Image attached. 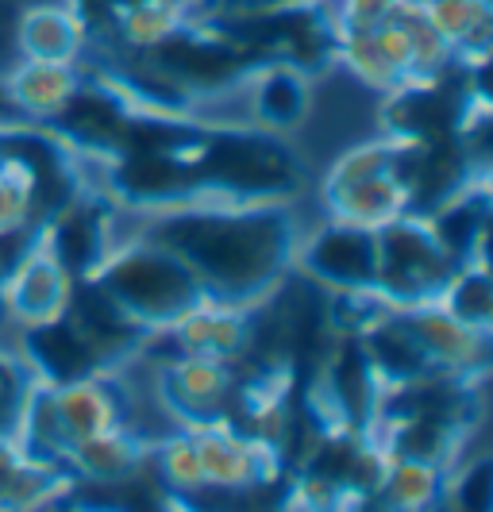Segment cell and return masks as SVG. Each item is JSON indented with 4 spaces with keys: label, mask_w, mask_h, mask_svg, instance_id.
I'll return each mask as SVG.
<instances>
[{
    "label": "cell",
    "mask_w": 493,
    "mask_h": 512,
    "mask_svg": "<svg viewBox=\"0 0 493 512\" xmlns=\"http://www.w3.org/2000/svg\"><path fill=\"white\" fill-rule=\"evenodd\" d=\"M143 235L182 258L208 301L243 312L286 282L301 247L293 205H189L151 216Z\"/></svg>",
    "instance_id": "cell-1"
},
{
    "label": "cell",
    "mask_w": 493,
    "mask_h": 512,
    "mask_svg": "<svg viewBox=\"0 0 493 512\" xmlns=\"http://www.w3.org/2000/svg\"><path fill=\"white\" fill-rule=\"evenodd\" d=\"M193 162L205 205H293L305 189V162L286 135L243 124H208Z\"/></svg>",
    "instance_id": "cell-2"
},
{
    "label": "cell",
    "mask_w": 493,
    "mask_h": 512,
    "mask_svg": "<svg viewBox=\"0 0 493 512\" xmlns=\"http://www.w3.org/2000/svg\"><path fill=\"white\" fill-rule=\"evenodd\" d=\"M147 335L170 332L185 312L208 301L201 282L178 255H170L151 235L116 243L104 262L85 278Z\"/></svg>",
    "instance_id": "cell-3"
},
{
    "label": "cell",
    "mask_w": 493,
    "mask_h": 512,
    "mask_svg": "<svg viewBox=\"0 0 493 512\" xmlns=\"http://www.w3.org/2000/svg\"><path fill=\"white\" fill-rule=\"evenodd\" d=\"M459 266L443 255L424 216H397L378 228V282L374 293L390 308H416L440 301L443 285Z\"/></svg>",
    "instance_id": "cell-4"
},
{
    "label": "cell",
    "mask_w": 493,
    "mask_h": 512,
    "mask_svg": "<svg viewBox=\"0 0 493 512\" xmlns=\"http://www.w3.org/2000/svg\"><path fill=\"white\" fill-rule=\"evenodd\" d=\"M324 205L332 220L359 228H386L409 212L405 189L393 178V139H374L343 151L324 178Z\"/></svg>",
    "instance_id": "cell-5"
},
{
    "label": "cell",
    "mask_w": 493,
    "mask_h": 512,
    "mask_svg": "<svg viewBox=\"0 0 493 512\" xmlns=\"http://www.w3.org/2000/svg\"><path fill=\"white\" fill-rule=\"evenodd\" d=\"M470 112V89L463 62L447 66L443 74L401 81L382 101V135L397 143L416 139H447L459 135Z\"/></svg>",
    "instance_id": "cell-6"
},
{
    "label": "cell",
    "mask_w": 493,
    "mask_h": 512,
    "mask_svg": "<svg viewBox=\"0 0 493 512\" xmlns=\"http://www.w3.org/2000/svg\"><path fill=\"white\" fill-rule=\"evenodd\" d=\"M293 274L328 293H370L378 282V231L328 220L301 239Z\"/></svg>",
    "instance_id": "cell-7"
},
{
    "label": "cell",
    "mask_w": 493,
    "mask_h": 512,
    "mask_svg": "<svg viewBox=\"0 0 493 512\" xmlns=\"http://www.w3.org/2000/svg\"><path fill=\"white\" fill-rule=\"evenodd\" d=\"M393 178L405 189L409 216H432L451 197H459L467 185H474L478 166L459 135L416 139V143L393 139Z\"/></svg>",
    "instance_id": "cell-8"
},
{
    "label": "cell",
    "mask_w": 493,
    "mask_h": 512,
    "mask_svg": "<svg viewBox=\"0 0 493 512\" xmlns=\"http://www.w3.org/2000/svg\"><path fill=\"white\" fill-rule=\"evenodd\" d=\"M158 401L182 428H212L224 424L235 393V362L170 355L158 362Z\"/></svg>",
    "instance_id": "cell-9"
},
{
    "label": "cell",
    "mask_w": 493,
    "mask_h": 512,
    "mask_svg": "<svg viewBox=\"0 0 493 512\" xmlns=\"http://www.w3.org/2000/svg\"><path fill=\"white\" fill-rule=\"evenodd\" d=\"M189 432V428H185ZM208 493H259L278 486L286 462L259 436H247L232 424L193 428Z\"/></svg>",
    "instance_id": "cell-10"
},
{
    "label": "cell",
    "mask_w": 493,
    "mask_h": 512,
    "mask_svg": "<svg viewBox=\"0 0 493 512\" xmlns=\"http://www.w3.org/2000/svg\"><path fill=\"white\" fill-rule=\"evenodd\" d=\"M74 289H78V278L62 266V258L54 255L47 243V231L39 228L35 243L0 278V312L8 320H16L20 328L47 324L70 308Z\"/></svg>",
    "instance_id": "cell-11"
},
{
    "label": "cell",
    "mask_w": 493,
    "mask_h": 512,
    "mask_svg": "<svg viewBox=\"0 0 493 512\" xmlns=\"http://www.w3.org/2000/svg\"><path fill=\"white\" fill-rule=\"evenodd\" d=\"M397 312L413 328L416 343L424 347L432 374L467 385H482L493 374V335H482L467 324H459L436 301L416 308H397Z\"/></svg>",
    "instance_id": "cell-12"
},
{
    "label": "cell",
    "mask_w": 493,
    "mask_h": 512,
    "mask_svg": "<svg viewBox=\"0 0 493 512\" xmlns=\"http://www.w3.org/2000/svg\"><path fill=\"white\" fill-rule=\"evenodd\" d=\"M74 486L78 478L62 462L35 455L16 432L0 436V512H43Z\"/></svg>",
    "instance_id": "cell-13"
},
{
    "label": "cell",
    "mask_w": 493,
    "mask_h": 512,
    "mask_svg": "<svg viewBox=\"0 0 493 512\" xmlns=\"http://www.w3.org/2000/svg\"><path fill=\"white\" fill-rule=\"evenodd\" d=\"M251 108V124L274 135H289L305 124L312 104V77L289 62H259L239 89Z\"/></svg>",
    "instance_id": "cell-14"
},
{
    "label": "cell",
    "mask_w": 493,
    "mask_h": 512,
    "mask_svg": "<svg viewBox=\"0 0 493 512\" xmlns=\"http://www.w3.org/2000/svg\"><path fill=\"white\" fill-rule=\"evenodd\" d=\"M162 343L174 347V355H197V359H224L239 362L247 355V312L243 308L216 305V301H201L193 312H185L182 320L170 332L158 335Z\"/></svg>",
    "instance_id": "cell-15"
},
{
    "label": "cell",
    "mask_w": 493,
    "mask_h": 512,
    "mask_svg": "<svg viewBox=\"0 0 493 512\" xmlns=\"http://www.w3.org/2000/svg\"><path fill=\"white\" fill-rule=\"evenodd\" d=\"M81 81H85V74L78 70V62L62 66V62H31V58H24L12 74L4 77L0 89H4L8 108H20L35 124H54L70 108V101L78 97Z\"/></svg>",
    "instance_id": "cell-16"
},
{
    "label": "cell",
    "mask_w": 493,
    "mask_h": 512,
    "mask_svg": "<svg viewBox=\"0 0 493 512\" xmlns=\"http://www.w3.org/2000/svg\"><path fill=\"white\" fill-rule=\"evenodd\" d=\"M470 428L443 420V416H405V420H386L374 428V439L390 451V459L424 462V466H440L451 470Z\"/></svg>",
    "instance_id": "cell-17"
},
{
    "label": "cell",
    "mask_w": 493,
    "mask_h": 512,
    "mask_svg": "<svg viewBox=\"0 0 493 512\" xmlns=\"http://www.w3.org/2000/svg\"><path fill=\"white\" fill-rule=\"evenodd\" d=\"M359 347H363V355H366V362H370L378 385H382V393H386V389H397V385L420 382V378L432 374L424 347L416 343L413 328L405 324V316H401L397 308H390L370 332L359 335Z\"/></svg>",
    "instance_id": "cell-18"
},
{
    "label": "cell",
    "mask_w": 493,
    "mask_h": 512,
    "mask_svg": "<svg viewBox=\"0 0 493 512\" xmlns=\"http://www.w3.org/2000/svg\"><path fill=\"white\" fill-rule=\"evenodd\" d=\"M16 47L31 62L74 66L89 47V39L70 4H35L16 24Z\"/></svg>",
    "instance_id": "cell-19"
},
{
    "label": "cell",
    "mask_w": 493,
    "mask_h": 512,
    "mask_svg": "<svg viewBox=\"0 0 493 512\" xmlns=\"http://www.w3.org/2000/svg\"><path fill=\"white\" fill-rule=\"evenodd\" d=\"M493 208V201L482 193V185L474 178V185H467L459 197H451L447 205H440L428 220V228L436 235V243L443 247V255L451 258L455 266H470L474 262V247H478V231L482 220Z\"/></svg>",
    "instance_id": "cell-20"
},
{
    "label": "cell",
    "mask_w": 493,
    "mask_h": 512,
    "mask_svg": "<svg viewBox=\"0 0 493 512\" xmlns=\"http://www.w3.org/2000/svg\"><path fill=\"white\" fill-rule=\"evenodd\" d=\"M428 12L459 62L493 51V0H428Z\"/></svg>",
    "instance_id": "cell-21"
},
{
    "label": "cell",
    "mask_w": 493,
    "mask_h": 512,
    "mask_svg": "<svg viewBox=\"0 0 493 512\" xmlns=\"http://www.w3.org/2000/svg\"><path fill=\"white\" fill-rule=\"evenodd\" d=\"M447 478L451 470H440V466L393 459L386 482L374 497L386 512H432L447 493Z\"/></svg>",
    "instance_id": "cell-22"
},
{
    "label": "cell",
    "mask_w": 493,
    "mask_h": 512,
    "mask_svg": "<svg viewBox=\"0 0 493 512\" xmlns=\"http://www.w3.org/2000/svg\"><path fill=\"white\" fill-rule=\"evenodd\" d=\"M436 305L443 312H451L459 324H467L474 332L493 335V274H486L482 266H459L451 274V282L443 285Z\"/></svg>",
    "instance_id": "cell-23"
},
{
    "label": "cell",
    "mask_w": 493,
    "mask_h": 512,
    "mask_svg": "<svg viewBox=\"0 0 493 512\" xmlns=\"http://www.w3.org/2000/svg\"><path fill=\"white\" fill-rule=\"evenodd\" d=\"M443 501L451 512H493V455L467 462L455 478H447Z\"/></svg>",
    "instance_id": "cell-24"
},
{
    "label": "cell",
    "mask_w": 493,
    "mask_h": 512,
    "mask_svg": "<svg viewBox=\"0 0 493 512\" xmlns=\"http://www.w3.org/2000/svg\"><path fill=\"white\" fill-rule=\"evenodd\" d=\"M459 139H463V147L470 151L478 170H482L486 162H493V108H482V104L470 101L467 120H463V128H459Z\"/></svg>",
    "instance_id": "cell-25"
},
{
    "label": "cell",
    "mask_w": 493,
    "mask_h": 512,
    "mask_svg": "<svg viewBox=\"0 0 493 512\" xmlns=\"http://www.w3.org/2000/svg\"><path fill=\"white\" fill-rule=\"evenodd\" d=\"M463 74H467L470 101L482 104V108H493V51L463 62Z\"/></svg>",
    "instance_id": "cell-26"
},
{
    "label": "cell",
    "mask_w": 493,
    "mask_h": 512,
    "mask_svg": "<svg viewBox=\"0 0 493 512\" xmlns=\"http://www.w3.org/2000/svg\"><path fill=\"white\" fill-rule=\"evenodd\" d=\"M474 266H482L486 274H493V208L482 220V231H478V247H474Z\"/></svg>",
    "instance_id": "cell-27"
},
{
    "label": "cell",
    "mask_w": 493,
    "mask_h": 512,
    "mask_svg": "<svg viewBox=\"0 0 493 512\" xmlns=\"http://www.w3.org/2000/svg\"><path fill=\"white\" fill-rule=\"evenodd\" d=\"M478 185H482V193L493 201V162H486V166L478 170Z\"/></svg>",
    "instance_id": "cell-28"
}]
</instances>
